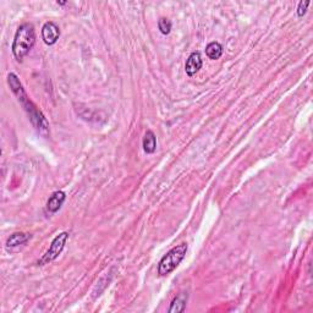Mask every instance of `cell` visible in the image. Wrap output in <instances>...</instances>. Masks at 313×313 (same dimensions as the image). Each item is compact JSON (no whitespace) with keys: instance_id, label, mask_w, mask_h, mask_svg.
Returning <instances> with one entry per match:
<instances>
[{"instance_id":"6da1fadb","label":"cell","mask_w":313,"mask_h":313,"mask_svg":"<svg viewBox=\"0 0 313 313\" xmlns=\"http://www.w3.org/2000/svg\"><path fill=\"white\" fill-rule=\"evenodd\" d=\"M8 83L9 86H10L11 91L14 92V95L17 97L18 102L22 104L23 109L26 110V113H27L28 116H30L32 125H33L34 128H36V130L38 131L41 135L47 137L49 133L48 121H47V119L44 117V115L37 109L36 105L31 102L30 98L27 97V93H26V91L23 89V86L20 82V80H18V77L11 72V74L8 75Z\"/></svg>"},{"instance_id":"7a4b0ae2","label":"cell","mask_w":313,"mask_h":313,"mask_svg":"<svg viewBox=\"0 0 313 313\" xmlns=\"http://www.w3.org/2000/svg\"><path fill=\"white\" fill-rule=\"evenodd\" d=\"M36 43V33L31 23H23L16 31L13 42V54L17 61H22L23 58L31 51Z\"/></svg>"},{"instance_id":"3957f363","label":"cell","mask_w":313,"mask_h":313,"mask_svg":"<svg viewBox=\"0 0 313 313\" xmlns=\"http://www.w3.org/2000/svg\"><path fill=\"white\" fill-rule=\"evenodd\" d=\"M187 252V245L181 244L179 246L174 247L161 260L158 265V273L162 277L170 274L173 270H175L181 263V261L185 258Z\"/></svg>"},{"instance_id":"277c9868","label":"cell","mask_w":313,"mask_h":313,"mask_svg":"<svg viewBox=\"0 0 313 313\" xmlns=\"http://www.w3.org/2000/svg\"><path fill=\"white\" fill-rule=\"evenodd\" d=\"M67 239H69V234H67V232H61V234H59L58 236L51 241L50 247H49V249L46 252V255L38 261V264L39 265L48 264V263L53 262L54 260H56V258L59 257V255L63 252V249H64Z\"/></svg>"},{"instance_id":"5b68a950","label":"cell","mask_w":313,"mask_h":313,"mask_svg":"<svg viewBox=\"0 0 313 313\" xmlns=\"http://www.w3.org/2000/svg\"><path fill=\"white\" fill-rule=\"evenodd\" d=\"M59 37H60V28L56 23L51 22V21L44 23L43 28H42V38H43L44 43L53 46L58 42Z\"/></svg>"},{"instance_id":"8992f818","label":"cell","mask_w":313,"mask_h":313,"mask_svg":"<svg viewBox=\"0 0 313 313\" xmlns=\"http://www.w3.org/2000/svg\"><path fill=\"white\" fill-rule=\"evenodd\" d=\"M201 67H202L201 54H199L198 51L192 53L191 55L189 56V59H187V61H186V65H185L186 74L189 75V76H194V75H196L197 72L199 71Z\"/></svg>"},{"instance_id":"52a82bcc","label":"cell","mask_w":313,"mask_h":313,"mask_svg":"<svg viewBox=\"0 0 313 313\" xmlns=\"http://www.w3.org/2000/svg\"><path fill=\"white\" fill-rule=\"evenodd\" d=\"M65 198H66L65 192L55 191L53 195H51L50 198L48 199V202H47V209H48L50 213H56V212L61 208Z\"/></svg>"},{"instance_id":"ba28073f","label":"cell","mask_w":313,"mask_h":313,"mask_svg":"<svg viewBox=\"0 0 313 313\" xmlns=\"http://www.w3.org/2000/svg\"><path fill=\"white\" fill-rule=\"evenodd\" d=\"M186 302H187V294L181 293L171 301L169 313H180L183 312L186 308Z\"/></svg>"},{"instance_id":"9c48e42d","label":"cell","mask_w":313,"mask_h":313,"mask_svg":"<svg viewBox=\"0 0 313 313\" xmlns=\"http://www.w3.org/2000/svg\"><path fill=\"white\" fill-rule=\"evenodd\" d=\"M30 239H31L30 234H26V232H15V234H13L8 239V241H6V246L17 247L20 246V245L26 244Z\"/></svg>"},{"instance_id":"30bf717a","label":"cell","mask_w":313,"mask_h":313,"mask_svg":"<svg viewBox=\"0 0 313 313\" xmlns=\"http://www.w3.org/2000/svg\"><path fill=\"white\" fill-rule=\"evenodd\" d=\"M155 147H157V138H155V135L152 132V131H147L143 137V149H145L146 153L150 154L155 150Z\"/></svg>"},{"instance_id":"8fae6325","label":"cell","mask_w":313,"mask_h":313,"mask_svg":"<svg viewBox=\"0 0 313 313\" xmlns=\"http://www.w3.org/2000/svg\"><path fill=\"white\" fill-rule=\"evenodd\" d=\"M206 54L209 59H212V60H216V59H219L223 54L222 44L218 43V42H212V43H209L206 48Z\"/></svg>"},{"instance_id":"7c38bea8","label":"cell","mask_w":313,"mask_h":313,"mask_svg":"<svg viewBox=\"0 0 313 313\" xmlns=\"http://www.w3.org/2000/svg\"><path fill=\"white\" fill-rule=\"evenodd\" d=\"M158 27L163 34H169L171 31V22L168 18H161L158 22Z\"/></svg>"},{"instance_id":"4fadbf2b","label":"cell","mask_w":313,"mask_h":313,"mask_svg":"<svg viewBox=\"0 0 313 313\" xmlns=\"http://www.w3.org/2000/svg\"><path fill=\"white\" fill-rule=\"evenodd\" d=\"M310 5V1H301L300 4H298V8H297V14L298 16H303L306 13V9H307V6Z\"/></svg>"}]
</instances>
